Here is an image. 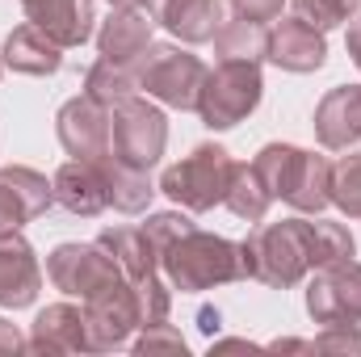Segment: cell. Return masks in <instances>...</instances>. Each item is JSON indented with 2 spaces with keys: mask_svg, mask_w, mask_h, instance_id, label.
<instances>
[{
  "mask_svg": "<svg viewBox=\"0 0 361 357\" xmlns=\"http://www.w3.org/2000/svg\"><path fill=\"white\" fill-rule=\"evenodd\" d=\"M135 85L160 97L164 105L177 109H197V97L206 85V68L197 55L180 51V47H147L143 59L135 63Z\"/></svg>",
  "mask_w": 361,
  "mask_h": 357,
  "instance_id": "ba28073f",
  "label": "cell"
},
{
  "mask_svg": "<svg viewBox=\"0 0 361 357\" xmlns=\"http://www.w3.org/2000/svg\"><path fill=\"white\" fill-rule=\"evenodd\" d=\"M101 244H105V253L118 261L122 269V277L126 282H147V277H156V265H160V248L152 244V236L143 231V227H109V231H101L97 236Z\"/></svg>",
  "mask_w": 361,
  "mask_h": 357,
  "instance_id": "7402d4cb",
  "label": "cell"
},
{
  "mask_svg": "<svg viewBox=\"0 0 361 357\" xmlns=\"http://www.w3.org/2000/svg\"><path fill=\"white\" fill-rule=\"evenodd\" d=\"M357 4L361 0H294V13L315 30H332V25H345Z\"/></svg>",
  "mask_w": 361,
  "mask_h": 357,
  "instance_id": "4316f807",
  "label": "cell"
},
{
  "mask_svg": "<svg viewBox=\"0 0 361 357\" xmlns=\"http://www.w3.org/2000/svg\"><path fill=\"white\" fill-rule=\"evenodd\" d=\"M21 8L59 47L89 42V34H92V4L89 0H21Z\"/></svg>",
  "mask_w": 361,
  "mask_h": 357,
  "instance_id": "d6986e66",
  "label": "cell"
},
{
  "mask_svg": "<svg viewBox=\"0 0 361 357\" xmlns=\"http://www.w3.org/2000/svg\"><path fill=\"white\" fill-rule=\"evenodd\" d=\"M169 143V122L156 105H147L143 97H126L109 109V152L122 169L147 173Z\"/></svg>",
  "mask_w": 361,
  "mask_h": 357,
  "instance_id": "5b68a950",
  "label": "cell"
},
{
  "mask_svg": "<svg viewBox=\"0 0 361 357\" xmlns=\"http://www.w3.org/2000/svg\"><path fill=\"white\" fill-rule=\"evenodd\" d=\"M55 202L80 219H92L101 210H122V214H139L147 202H152V181L147 173H135V169H122L114 156H101V160H68L55 181Z\"/></svg>",
  "mask_w": 361,
  "mask_h": 357,
  "instance_id": "7a4b0ae2",
  "label": "cell"
},
{
  "mask_svg": "<svg viewBox=\"0 0 361 357\" xmlns=\"http://www.w3.org/2000/svg\"><path fill=\"white\" fill-rule=\"evenodd\" d=\"M231 177H235V160H231L219 143H202V147H193L180 164H173V169L164 173L160 189H164L173 202H180L185 210H210L214 202L227 198Z\"/></svg>",
  "mask_w": 361,
  "mask_h": 357,
  "instance_id": "52a82bcc",
  "label": "cell"
},
{
  "mask_svg": "<svg viewBox=\"0 0 361 357\" xmlns=\"http://www.w3.org/2000/svg\"><path fill=\"white\" fill-rule=\"evenodd\" d=\"M265 55L286 72H315L328 59V42H324V30H315L311 21H302L294 13V17L277 21L269 30V51Z\"/></svg>",
  "mask_w": 361,
  "mask_h": 357,
  "instance_id": "9a60e30c",
  "label": "cell"
},
{
  "mask_svg": "<svg viewBox=\"0 0 361 357\" xmlns=\"http://www.w3.org/2000/svg\"><path fill=\"white\" fill-rule=\"evenodd\" d=\"M30 349H38V353H76V349H92L85 311H76V307H68V303L47 307V311L34 320Z\"/></svg>",
  "mask_w": 361,
  "mask_h": 357,
  "instance_id": "44dd1931",
  "label": "cell"
},
{
  "mask_svg": "<svg viewBox=\"0 0 361 357\" xmlns=\"http://www.w3.org/2000/svg\"><path fill=\"white\" fill-rule=\"evenodd\" d=\"M59 143L68 147L72 160L114 156L109 152V105L92 101L89 92H80L76 101H68L59 109Z\"/></svg>",
  "mask_w": 361,
  "mask_h": 357,
  "instance_id": "7c38bea8",
  "label": "cell"
},
{
  "mask_svg": "<svg viewBox=\"0 0 361 357\" xmlns=\"http://www.w3.org/2000/svg\"><path fill=\"white\" fill-rule=\"evenodd\" d=\"M143 8L152 13V21H160L185 42H210L223 25L219 0H143Z\"/></svg>",
  "mask_w": 361,
  "mask_h": 357,
  "instance_id": "e0dca14e",
  "label": "cell"
},
{
  "mask_svg": "<svg viewBox=\"0 0 361 357\" xmlns=\"http://www.w3.org/2000/svg\"><path fill=\"white\" fill-rule=\"evenodd\" d=\"M202 328H206V332L219 328V311H202Z\"/></svg>",
  "mask_w": 361,
  "mask_h": 357,
  "instance_id": "d6a6232c",
  "label": "cell"
},
{
  "mask_svg": "<svg viewBox=\"0 0 361 357\" xmlns=\"http://www.w3.org/2000/svg\"><path fill=\"white\" fill-rule=\"evenodd\" d=\"M261 68L257 59H223L214 72H206V85L197 97V114L210 131H227L244 122L261 105Z\"/></svg>",
  "mask_w": 361,
  "mask_h": 357,
  "instance_id": "8992f818",
  "label": "cell"
},
{
  "mask_svg": "<svg viewBox=\"0 0 361 357\" xmlns=\"http://www.w3.org/2000/svg\"><path fill=\"white\" fill-rule=\"evenodd\" d=\"M139 89L135 85V72L130 68H118V63H109V59H97L89 68V76H85V92H89L92 101H101V105H118V101H126L130 92Z\"/></svg>",
  "mask_w": 361,
  "mask_h": 357,
  "instance_id": "d4e9b609",
  "label": "cell"
},
{
  "mask_svg": "<svg viewBox=\"0 0 361 357\" xmlns=\"http://www.w3.org/2000/svg\"><path fill=\"white\" fill-rule=\"evenodd\" d=\"M114 8H126V4H143V0H109Z\"/></svg>",
  "mask_w": 361,
  "mask_h": 357,
  "instance_id": "836d02e7",
  "label": "cell"
},
{
  "mask_svg": "<svg viewBox=\"0 0 361 357\" xmlns=\"http://www.w3.org/2000/svg\"><path fill=\"white\" fill-rule=\"evenodd\" d=\"M139 353H152V349H173V353H185V341H180V332H173L164 320L160 324H147V337L135 345Z\"/></svg>",
  "mask_w": 361,
  "mask_h": 357,
  "instance_id": "f1b7e54d",
  "label": "cell"
},
{
  "mask_svg": "<svg viewBox=\"0 0 361 357\" xmlns=\"http://www.w3.org/2000/svg\"><path fill=\"white\" fill-rule=\"evenodd\" d=\"M85 324H89V345L92 349H114L130 337V328L143 324V303H139V286L118 277L114 286L97 290L85 298Z\"/></svg>",
  "mask_w": 361,
  "mask_h": 357,
  "instance_id": "9c48e42d",
  "label": "cell"
},
{
  "mask_svg": "<svg viewBox=\"0 0 361 357\" xmlns=\"http://www.w3.org/2000/svg\"><path fill=\"white\" fill-rule=\"evenodd\" d=\"M349 55L361 68V17H349Z\"/></svg>",
  "mask_w": 361,
  "mask_h": 357,
  "instance_id": "1f68e13d",
  "label": "cell"
},
{
  "mask_svg": "<svg viewBox=\"0 0 361 357\" xmlns=\"http://www.w3.org/2000/svg\"><path fill=\"white\" fill-rule=\"evenodd\" d=\"M51 202H55V189L42 173H34L25 164L0 169V231H17L21 223L42 214Z\"/></svg>",
  "mask_w": 361,
  "mask_h": 357,
  "instance_id": "4fadbf2b",
  "label": "cell"
},
{
  "mask_svg": "<svg viewBox=\"0 0 361 357\" xmlns=\"http://www.w3.org/2000/svg\"><path fill=\"white\" fill-rule=\"evenodd\" d=\"M307 311L324 328H332V324H357L361 320V265L336 261V265L319 269L315 282H311V290H307Z\"/></svg>",
  "mask_w": 361,
  "mask_h": 357,
  "instance_id": "8fae6325",
  "label": "cell"
},
{
  "mask_svg": "<svg viewBox=\"0 0 361 357\" xmlns=\"http://www.w3.org/2000/svg\"><path fill=\"white\" fill-rule=\"evenodd\" d=\"M231 17H244V21H261L269 25L281 17V0H231Z\"/></svg>",
  "mask_w": 361,
  "mask_h": 357,
  "instance_id": "f546056e",
  "label": "cell"
},
{
  "mask_svg": "<svg viewBox=\"0 0 361 357\" xmlns=\"http://www.w3.org/2000/svg\"><path fill=\"white\" fill-rule=\"evenodd\" d=\"M4 63H8L13 72H25V76H51V72L63 68V47H59L47 30H38L34 21H25V25H17V30L8 34V42H4Z\"/></svg>",
  "mask_w": 361,
  "mask_h": 357,
  "instance_id": "ffe728a7",
  "label": "cell"
},
{
  "mask_svg": "<svg viewBox=\"0 0 361 357\" xmlns=\"http://www.w3.org/2000/svg\"><path fill=\"white\" fill-rule=\"evenodd\" d=\"M252 173L269 189V198L290 202L294 210H324L332 202V164L315 152L290 147V143H269L252 160Z\"/></svg>",
  "mask_w": 361,
  "mask_h": 357,
  "instance_id": "3957f363",
  "label": "cell"
},
{
  "mask_svg": "<svg viewBox=\"0 0 361 357\" xmlns=\"http://www.w3.org/2000/svg\"><path fill=\"white\" fill-rule=\"evenodd\" d=\"M214 47L223 59H261L269 51V25L261 21H244V17H231L219 25L214 34Z\"/></svg>",
  "mask_w": 361,
  "mask_h": 357,
  "instance_id": "603a6c76",
  "label": "cell"
},
{
  "mask_svg": "<svg viewBox=\"0 0 361 357\" xmlns=\"http://www.w3.org/2000/svg\"><path fill=\"white\" fill-rule=\"evenodd\" d=\"M332 202L349 219H361V156H345L341 164H332Z\"/></svg>",
  "mask_w": 361,
  "mask_h": 357,
  "instance_id": "484cf974",
  "label": "cell"
},
{
  "mask_svg": "<svg viewBox=\"0 0 361 357\" xmlns=\"http://www.w3.org/2000/svg\"><path fill=\"white\" fill-rule=\"evenodd\" d=\"M42 269L17 231H0V307H30L38 298Z\"/></svg>",
  "mask_w": 361,
  "mask_h": 357,
  "instance_id": "2e32d148",
  "label": "cell"
},
{
  "mask_svg": "<svg viewBox=\"0 0 361 357\" xmlns=\"http://www.w3.org/2000/svg\"><path fill=\"white\" fill-rule=\"evenodd\" d=\"M47 273L63 294H76V298H92L97 290H105V286H114L122 277L118 261L105 253L101 240H92V244H59L51 253V261H47Z\"/></svg>",
  "mask_w": 361,
  "mask_h": 357,
  "instance_id": "30bf717a",
  "label": "cell"
},
{
  "mask_svg": "<svg viewBox=\"0 0 361 357\" xmlns=\"http://www.w3.org/2000/svg\"><path fill=\"white\" fill-rule=\"evenodd\" d=\"M353 257V236L341 223H307V219H286L265 223L240 244L244 277H257L265 286H294L311 269L336 265Z\"/></svg>",
  "mask_w": 361,
  "mask_h": 357,
  "instance_id": "6da1fadb",
  "label": "cell"
},
{
  "mask_svg": "<svg viewBox=\"0 0 361 357\" xmlns=\"http://www.w3.org/2000/svg\"><path fill=\"white\" fill-rule=\"evenodd\" d=\"M315 135L324 147L345 152L361 139V85L332 89L315 109Z\"/></svg>",
  "mask_w": 361,
  "mask_h": 357,
  "instance_id": "ac0fdd59",
  "label": "cell"
},
{
  "mask_svg": "<svg viewBox=\"0 0 361 357\" xmlns=\"http://www.w3.org/2000/svg\"><path fill=\"white\" fill-rule=\"evenodd\" d=\"M97 47H101V59H109V63L135 72V63H139L143 51L152 47V13L139 8V4L114 8L109 21H105L101 34H97Z\"/></svg>",
  "mask_w": 361,
  "mask_h": 357,
  "instance_id": "5bb4252c",
  "label": "cell"
},
{
  "mask_svg": "<svg viewBox=\"0 0 361 357\" xmlns=\"http://www.w3.org/2000/svg\"><path fill=\"white\" fill-rule=\"evenodd\" d=\"M0 349H4V353L21 349V332H17L13 324H4V320H0Z\"/></svg>",
  "mask_w": 361,
  "mask_h": 357,
  "instance_id": "4dcf8cb0",
  "label": "cell"
},
{
  "mask_svg": "<svg viewBox=\"0 0 361 357\" xmlns=\"http://www.w3.org/2000/svg\"><path fill=\"white\" fill-rule=\"evenodd\" d=\"M223 202L231 206V214H240L248 223H261L269 214L273 198H269V189L261 185V177L252 173V164H235V177H231V189H227Z\"/></svg>",
  "mask_w": 361,
  "mask_h": 357,
  "instance_id": "cb8c5ba5",
  "label": "cell"
},
{
  "mask_svg": "<svg viewBox=\"0 0 361 357\" xmlns=\"http://www.w3.org/2000/svg\"><path fill=\"white\" fill-rule=\"evenodd\" d=\"M160 265L169 273V282H173L177 290H189V294L244 277L240 244H231V240H223V236H206V231H197V227L180 231L177 240L160 253Z\"/></svg>",
  "mask_w": 361,
  "mask_h": 357,
  "instance_id": "277c9868",
  "label": "cell"
},
{
  "mask_svg": "<svg viewBox=\"0 0 361 357\" xmlns=\"http://www.w3.org/2000/svg\"><path fill=\"white\" fill-rule=\"evenodd\" d=\"M189 227H193V223H189L185 214H173V210H169V214H152V219L143 223V231L152 236V244H156L160 253H164V248L177 240L180 231H189Z\"/></svg>",
  "mask_w": 361,
  "mask_h": 357,
  "instance_id": "83f0119b",
  "label": "cell"
}]
</instances>
